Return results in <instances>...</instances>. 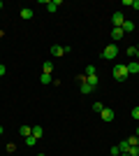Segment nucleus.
I'll list each match as a JSON object with an SVG mask.
<instances>
[{
    "instance_id": "nucleus-32",
    "label": "nucleus",
    "mask_w": 139,
    "mask_h": 156,
    "mask_svg": "<svg viewBox=\"0 0 139 156\" xmlns=\"http://www.w3.org/2000/svg\"><path fill=\"white\" fill-rule=\"evenodd\" d=\"M137 30H139V23H137Z\"/></svg>"
},
{
    "instance_id": "nucleus-3",
    "label": "nucleus",
    "mask_w": 139,
    "mask_h": 156,
    "mask_svg": "<svg viewBox=\"0 0 139 156\" xmlns=\"http://www.w3.org/2000/svg\"><path fill=\"white\" fill-rule=\"evenodd\" d=\"M114 117H116V112H114L111 107H104V110L100 112V119H102V121H107V124H109V121H114Z\"/></svg>"
},
{
    "instance_id": "nucleus-5",
    "label": "nucleus",
    "mask_w": 139,
    "mask_h": 156,
    "mask_svg": "<svg viewBox=\"0 0 139 156\" xmlns=\"http://www.w3.org/2000/svg\"><path fill=\"white\" fill-rule=\"evenodd\" d=\"M65 47H60V44H51V56H56V58H60V56H65Z\"/></svg>"
},
{
    "instance_id": "nucleus-27",
    "label": "nucleus",
    "mask_w": 139,
    "mask_h": 156,
    "mask_svg": "<svg viewBox=\"0 0 139 156\" xmlns=\"http://www.w3.org/2000/svg\"><path fill=\"white\" fill-rule=\"evenodd\" d=\"M0 9H2V0H0Z\"/></svg>"
},
{
    "instance_id": "nucleus-8",
    "label": "nucleus",
    "mask_w": 139,
    "mask_h": 156,
    "mask_svg": "<svg viewBox=\"0 0 139 156\" xmlns=\"http://www.w3.org/2000/svg\"><path fill=\"white\" fill-rule=\"evenodd\" d=\"M121 28H123V33H132V30H137V23H132V21L125 19V23H123Z\"/></svg>"
},
{
    "instance_id": "nucleus-14",
    "label": "nucleus",
    "mask_w": 139,
    "mask_h": 156,
    "mask_svg": "<svg viewBox=\"0 0 139 156\" xmlns=\"http://www.w3.org/2000/svg\"><path fill=\"white\" fill-rule=\"evenodd\" d=\"M81 93H84V96H88V93H93V86L84 82V84H81Z\"/></svg>"
},
{
    "instance_id": "nucleus-19",
    "label": "nucleus",
    "mask_w": 139,
    "mask_h": 156,
    "mask_svg": "<svg viewBox=\"0 0 139 156\" xmlns=\"http://www.w3.org/2000/svg\"><path fill=\"white\" fill-rule=\"evenodd\" d=\"M102 110H104V105H102V103H93V112H98V114H100Z\"/></svg>"
},
{
    "instance_id": "nucleus-22",
    "label": "nucleus",
    "mask_w": 139,
    "mask_h": 156,
    "mask_svg": "<svg viewBox=\"0 0 139 156\" xmlns=\"http://www.w3.org/2000/svg\"><path fill=\"white\" fill-rule=\"evenodd\" d=\"M35 142H37V137H33V135H30V137H26V144H28V147H33Z\"/></svg>"
},
{
    "instance_id": "nucleus-20",
    "label": "nucleus",
    "mask_w": 139,
    "mask_h": 156,
    "mask_svg": "<svg viewBox=\"0 0 139 156\" xmlns=\"http://www.w3.org/2000/svg\"><path fill=\"white\" fill-rule=\"evenodd\" d=\"M88 75H98V70H95V65H88V68H86V77H88Z\"/></svg>"
},
{
    "instance_id": "nucleus-1",
    "label": "nucleus",
    "mask_w": 139,
    "mask_h": 156,
    "mask_svg": "<svg viewBox=\"0 0 139 156\" xmlns=\"http://www.w3.org/2000/svg\"><path fill=\"white\" fill-rule=\"evenodd\" d=\"M116 56H118V44H107L104 51H102V58L104 61H114Z\"/></svg>"
},
{
    "instance_id": "nucleus-21",
    "label": "nucleus",
    "mask_w": 139,
    "mask_h": 156,
    "mask_svg": "<svg viewBox=\"0 0 139 156\" xmlns=\"http://www.w3.org/2000/svg\"><path fill=\"white\" fill-rule=\"evenodd\" d=\"M125 51H127V56H137V47H127Z\"/></svg>"
},
{
    "instance_id": "nucleus-28",
    "label": "nucleus",
    "mask_w": 139,
    "mask_h": 156,
    "mask_svg": "<svg viewBox=\"0 0 139 156\" xmlns=\"http://www.w3.org/2000/svg\"><path fill=\"white\" fill-rule=\"evenodd\" d=\"M0 135H2V126H0Z\"/></svg>"
},
{
    "instance_id": "nucleus-11",
    "label": "nucleus",
    "mask_w": 139,
    "mask_h": 156,
    "mask_svg": "<svg viewBox=\"0 0 139 156\" xmlns=\"http://www.w3.org/2000/svg\"><path fill=\"white\" fill-rule=\"evenodd\" d=\"M30 135H33V137H37V140H40V137L44 135V128H42V126H33V133H30Z\"/></svg>"
},
{
    "instance_id": "nucleus-29",
    "label": "nucleus",
    "mask_w": 139,
    "mask_h": 156,
    "mask_svg": "<svg viewBox=\"0 0 139 156\" xmlns=\"http://www.w3.org/2000/svg\"><path fill=\"white\" fill-rule=\"evenodd\" d=\"M137 58H139V49H137Z\"/></svg>"
},
{
    "instance_id": "nucleus-17",
    "label": "nucleus",
    "mask_w": 139,
    "mask_h": 156,
    "mask_svg": "<svg viewBox=\"0 0 139 156\" xmlns=\"http://www.w3.org/2000/svg\"><path fill=\"white\" fill-rule=\"evenodd\" d=\"M40 82H42V84H51V75H46V72H42Z\"/></svg>"
},
{
    "instance_id": "nucleus-10",
    "label": "nucleus",
    "mask_w": 139,
    "mask_h": 156,
    "mask_svg": "<svg viewBox=\"0 0 139 156\" xmlns=\"http://www.w3.org/2000/svg\"><path fill=\"white\" fill-rule=\"evenodd\" d=\"M98 82H100V77H98V75H88V77H86V84H91L93 89L98 86Z\"/></svg>"
},
{
    "instance_id": "nucleus-12",
    "label": "nucleus",
    "mask_w": 139,
    "mask_h": 156,
    "mask_svg": "<svg viewBox=\"0 0 139 156\" xmlns=\"http://www.w3.org/2000/svg\"><path fill=\"white\" fill-rule=\"evenodd\" d=\"M21 19H33V9H30V7H23V9H21Z\"/></svg>"
},
{
    "instance_id": "nucleus-7",
    "label": "nucleus",
    "mask_w": 139,
    "mask_h": 156,
    "mask_svg": "<svg viewBox=\"0 0 139 156\" xmlns=\"http://www.w3.org/2000/svg\"><path fill=\"white\" fill-rule=\"evenodd\" d=\"M123 35H125V33H123V28H114V30H111V40H114V42L123 40Z\"/></svg>"
},
{
    "instance_id": "nucleus-31",
    "label": "nucleus",
    "mask_w": 139,
    "mask_h": 156,
    "mask_svg": "<svg viewBox=\"0 0 139 156\" xmlns=\"http://www.w3.org/2000/svg\"><path fill=\"white\" fill-rule=\"evenodd\" d=\"M137 137H139V128H137Z\"/></svg>"
},
{
    "instance_id": "nucleus-24",
    "label": "nucleus",
    "mask_w": 139,
    "mask_h": 156,
    "mask_svg": "<svg viewBox=\"0 0 139 156\" xmlns=\"http://www.w3.org/2000/svg\"><path fill=\"white\" fill-rule=\"evenodd\" d=\"M132 119H139V107H132Z\"/></svg>"
},
{
    "instance_id": "nucleus-26",
    "label": "nucleus",
    "mask_w": 139,
    "mask_h": 156,
    "mask_svg": "<svg viewBox=\"0 0 139 156\" xmlns=\"http://www.w3.org/2000/svg\"><path fill=\"white\" fill-rule=\"evenodd\" d=\"M7 72V68H5V63H0V77H2V75H5Z\"/></svg>"
},
{
    "instance_id": "nucleus-4",
    "label": "nucleus",
    "mask_w": 139,
    "mask_h": 156,
    "mask_svg": "<svg viewBox=\"0 0 139 156\" xmlns=\"http://www.w3.org/2000/svg\"><path fill=\"white\" fill-rule=\"evenodd\" d=\"M111 23H114V28H121V26H123V23H125L123 12H114V14H111Z\"/></svg>"
},
{
    "instance_id": "nucleus-15",
    "label": "nucleus",
    "mask_w": 139,
    "mask_h": 156,
    "mask_svg": "<svg viewBox=\"0 0 139 156\" xmlns=\"http://www.w3.org/2000/svg\"><path fill=\"white\" fill-rule=\"evenodd\" d=\"M42 70H44L46 75H51V70H53V63H51V61H46V63L42 65Z\"/></svg>"
},
{
    "instance_id": "nucleus-9",
    "label": "nucleus",
    "mask_w": 139,
    "mask_h": 156,
    "mask_svg": "<svg viewBox=\"0 0 139 156\" xmlns=\"http://www.w3.org/2000/svg\"><path fill=\"white\" fill-rule=\"evenodd\" d=\"M139 72V61H134V63H127V75H137Z\"/></svg>"
},
{
    "instance_id": "nucleus-23",
    "label": "nucleus",
    "mask_w": 139,
    "mask_h": 156,
    "mask_svg": "<svg viewBox=\"0 0 139 156\" xmlns=\"http://www.w3.org/2000/svg\"><path fill=\"white\" fill-rule=\"evenodd\" d=\"M109 154H111V156H118V154H121V149H118V144H116V147H111V151H109Z\"/></svg>"
},
{
    "instance_id": "nucleus-2",
    "label": "nucleus",
    "mask_w": 139,
    "mask_h": 156,
    "mask_svg": "<svg viewBox=\"0 0 139 156\" xmlns=\"http://www.w3.org/2000/svg\"><path fill=\"white\" fill-rule=\"evenodd\" d=\"M114 77L116 79H125L127 77V65L125 63H116L114 65Z\"/></svg>"
},
{
    "instance_id": "nucleus-25",
    "label": "nucleus",
    "mask_w": 139,
    "mask_h": 156,
    "mask_svg": "<svg viewBox=\"0 0 139 156\" xmlns=\"http://www.w3.org/2000/svg\"><path fill=\"white\" fill-rule=\"evenodd\" d=\"M130 7H132V9H137V12H139V0H132V5H130Z\"/></svg>"
},
{
    "instance_id": "nucleus-16",
    "label": "nucleus",
    "mask_w": 139,
    "mask_h": 156,
    "mask_svg": "<svg viewBox=\"0 0 139 156\" xmlns=\"http://www.w3.org/2000/svg\"><path fill=\"white\" fill-rule=\"evenodd\" d=\"M125 154H127V156H139V144H137V147H130Z\"/></svg>"
},
{
    "instance_id": "nucleus-30",
    "label": "nucleus",
    "mask_w": 139,
    "mask_h": 156,
    "mask_svg": "<svg viewBox=\"0 0 139 156\" xmlns=\"http://www.w3.org/2000/svg\"><path fill=\"white\" fill-rule=\"evenodd\" d=\"M37 156H46V154H37Z\"/></svg>"
},
{
    "instance_id": "nucleus-13",
    "label": "nucleus",
    "mask_w": 139,
    "mask_h": 156,
    "mask_svg": "<svg viewBox=\"0 0 139 156\" xmlns=\"http://www.w3.org/2000/svg\"><path fill=\"white\" fill-rule=\"evenodd\" d=\"M19 133L23 137H30V133H33V128H30V126H19Z\"/></svg>"
},
{
    "instance_id": "nucleus-6",
    "label": "nucleus",
    "mask_w": 139,
    "mask_h": 156,
    "mask_svg": "<svg viewBox=\"0 0 139 156\" xmlns=\"http://www.w3.org/2000/svg\"><path fill=\"white\" fill-rule=\"evenodd\" d=\"M63 5V2H60V0H49V2H46V9H49V12H56V9H58V7Z\"/></svg>"
},
{
    "instance_id": "nucleus-18",
    "label": "nucleus",
    "mask_w": 139,
    "mask_h": 156,
    "mask_svg": "<svg viewBox=\"0 0 139 156\" xmlns=\"http://www.w3.org/2000/svg\"><path fill=\"white\" fill-rule=\"evenodd\" d=\"M127 144H130V147H137V144H139V137H137V135L127 137Z\"/></svg>"
}]
</instances>
